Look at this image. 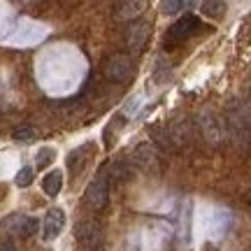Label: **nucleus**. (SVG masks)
I'll return each mask as SVG.
<instances>
[{"label":"nucleus","mask_w":251,"mask_h":251,"mask_svg":"<svg viewBox=\"0 0 251 251\" xmlns=\"http://www.w3.org/2000/svg\"><path fill=\"white\" fill-rule=\"evenodd\" d=\"M135 175V165L133 161H126V158H119L109 165L107 170V177H109V184H124L128 181L130 177Z\"/></svg>","instance_id":"9b49d317"},{"label":"nucleus","mask_w":251,"mask_h":251,"mask_svg":"<svg viewBox=\"0 0 251 251\" xmlns=\"http://www.w3.org/2000/svg\"><path fill=\"white\" fill-rule=\"evenodd\" d=\"M63 188V172L61 170H51L45 175V179H42V191H45L49 198H56L61 193Z\"/></svg>","instance_id":"ddd939ff"},{"label":"nucleus","mask_w":251,"mask_h":251,"mask_svg":"<svg viewBox=\"0 0 251 251\" xmlns=\"http://www.w3.org/2000/svg\"><path fill=\"white\" fill-rule=\"evenodd\" d=\"M0 251H17V247L12 240H5V242H0Z\"/></svg>","instance_id":"5701e85b"},{"label":"nucleus","mask_w":251,"mask_h":251,"mask_svg":"<svg viewBox=\"0 0 251 251\" xmlns=\"http://www.w3.org/2000/svg\"><path fill=\"white\" fill-rule=\"evenodd\" d=\"M149 42V26L142 24V21H135L128 26L126 30V47H128V51L130 54H140L144 47Z\"/></svg>","instance_id":"6e6552de"},{"label":"nucleus","mask_w":251,"mask_h":251,"mask_svg":"<svg viewBox=\"0 0 251 251\" xmlns=\"http://www.w3.org/2000/svg\"><path fill=\"white\" fill-rule=\"evenodd\" d=\"M12 137H14L17 142H30V140L37 137V130L30 124H24V126H19V128L12 130Z\"/></svg>","instance_id":"f3484780"},{"label":"nucleus","mask_w":251,"mask_h":251,"mask_svg":"<svg viewBox=\"0 0 251 251\" xmlns=\"http://www.w3.org/2000/svg\"><path fill=\"white\" fill-rule=\"evenodd\" d=\"M196 126H198V130H200V135H202V140H205L207 144H212V147L221 144L226 140V135H228L226 121L209 107H202L198 112Z\"/></svg>","instance_id":"f03ea898"},{"label":"nucleus","mask_w":251,"mask_h":251,"mask_svg":"<svg viewBox=\"0 0 251 251\" xmlns=\"http://www.w3.org/2000/svg\"><path fill=\"white\" fill-rule=\"evenodd\" d=\"M17 186H21V188H26V186H30V181H33V168L30 165H24L21 170L17 172Z\"/></svg>","instance_id":"412c9836"},{"label":"nucleus","mask_w":251,"mask_h":251,"mask_svg":"<svg viewBox=\"0 0 251 251\" xmlns=\"http://www.w3.org/2000/svg\"><path fill=\"white\" fill-rule=\"evenodd\" d=\"M130 161L137 170L142 172H158L161 170V156H158V149L149 142H140L133 149V156Z\"/></svg>","instance_id":"423d86ee"},{"label":"nucleus","mask_w":251,"mask_h":251,"mask_svg":"<svg viewBox=\"0 0 251 251\" xmlns=\"http://www.w3.org/2000/svg\"><path fill=\"white\" fill-rule=\"evenodd\" d=\"M165 128H168V133H170L172 142H175L177 149H179V147H186V144L191 142V126L186 124V119H172Z\"/></svg>","instance_id":"f8f14e48"},{"label":"nucleus","mask_w":251,"mask_h":251,"mask_svg":"<svg viewBox=\"0 0 251 251\" xmlns=\"http://www.w3.org/2000/svg\"><path fill=\"white\" fill-rule=\"evenodd\" d=\"M226 130L230 133L235 144L247 147L251 142V107L240 100L228 102L226 107Z\"/></svg>","instance_id":"f257e3e1"},{"label":"nucleus","mask_w":251,"mask_h":251,"mask_svg":"<svg viewBox=\"0 0 251 251\" xmlns=\"http://www.w3.org/2000/svg\"><path fill=\"white\" fill-rule=\"evenodd\" d=\"M84 156H86V147H79V149L70 151V156H68V168H70L72 172H77L81 168V163H84Z\"/></svg>","instance_id":"6ab92c4d"},{"label":"nucleus","mask_w":251,"mask_h":251,"mask_svg":"<svg viewBox=\"0 0 251 251\" xmlns=\"http://www.w3.org/2000/svg\"><path fill=\"white\" fill-rule=\"evenodd\" d=\"M109 200V177H107V170L98 172L91 184L86 186V193H84V202L91 207V209H102L107 205Z\"/></svg>","instance_id":"39448f33"},{"label":"nucleus","mask_w":251,"mask_h":251,"mask_svg":"<svg viewBox=\"0 0 251 251\" xmlns=\"http://www.w3.org/2000/svg\"><path fill=\"white\" fill-rule=\"evenodd\" d=\"M102 72H105V77H107L109 81H114V84H128L135 75L133 58L128 54L109 56L107 63H105V68H102Z\"/></svg>","instance_id":"20e7f679"},{"label":"nucleus","mask_w":251,"mask_h":251,"mask_svg":"<svg viewBox=\"0 0 251 251\" xmlns=\"http://www.w3.org/2000/svg\"><path fill=\"white\" fill-rule=\"evenodd\" d=\"M151 140H153V144H156V147H161V151L170 153V151H175V149H177L165 126H153V128H151Z\"/></svg>","instance_id":"4468645a"},{"label":"nucleus","mask_w":251,"mask_h":251,"mask_svg":"<svg viewBox=\"0 0 251 251\" xmlns=\"http://www.w3.org/2000/svg\"><path fill=\"white\" fill-rule=\"evenodd\" d=\"M24 221H26V216H21V214L7 216V219H5V221L0 224V233L14 235V237H21V228H24Z\"/></svg>","instance_id":"dca6fc26"},{"label":"nucleus","mask_w":251,"mask_h":251,"mask_svg":"<svg viewBox=\"0 0 251 251\" xmlns=\"http://www.w3.org/2000/svg\"><path fill=\"white\" fill-rule=\"evenodd\" d=\"M54 158H56V151L54 149H49V147H45V149H40V151H37L35 165L37 168H47L49 163H54Z\"/></svg>","instance_id":"aec40b11"},{"label":"nucleus","mask_w":251,"mask_h":251,"mask_svg":"<svg viewBox=\"0 0 251 251\" xmlns=\"http://www.w3.org/2000/svg\"><path fill=\"white\" fill-rule=\"evenodd\" d=\"M184 2H186V7H193V5H196L198 0H184Z\"/></svg>","instance_id":"b1692460"},{"label":"nucleus","mask_w":251,"mask_h":251,"mask_svg":"<svg viewBox=\"0 0 251 251\" xmlns=\"http://www.w3.org/2000/svg\"><path fill=\"white\" fill-rule=\"evenodd\" d=\"M161 9H163V14L175 17V14H179V12H184V9H188V7H186V2H184V0H163Z\"/></svg>","instance_id":"a211bd4d"},{"label":"nucleus","mask_w":251,"mask_h":251,"mask_svg":"<svg viewBox=\"0 0 251 251\" xmlns=\"http://www.w3.org/2000/svg\"><path fill=\"white\" fill-rule=\"evenodd\" d=\"M200 12L209 19H224L228 12V5H226V0H202Z\"/></svg>","instance_id":"2eb2a0df"},{"label":"nucleus","mask_w":251,"mask_h":251,"mask_svg":"<svg viewBox=\"0 0 251 251\" xmlns=\"http://www.w3.org/2000/svg\"><path fill=\"white\" fill-rule=\"evenodd\" d=\"M147 9V0H121L114 7V21H135Z\"/></svg>","instance_id":"1a4fd4ad"},{"label":"nucleus","mask_w":251,"mask_h":251,"mask_svg":"<svg viewBox=\"0 0 251 251\" xmlns=\"http://www.w3.org/2000/svg\"><path fill=\"white\" fill-rule=\"evenodd\" d=\"M63 226H65V214H63V209H58V207L49 209L45 216V221H42V237H45V240H56V237L61 235Z\"/></svg>","instance_id":"9d476101"},{"label":"nucleus","mask_w":251,"mask_h":251,"mask_svg":"<svg viewBox=\"0 0 251 251\" xmlns=\"http://www.w3.org/2000/svg\"><path fill=\"white\" fill-rule=\"evenodd\" d=\"M75 237H77V242L84 249H98L100 244H102V228H100L98 221L84 219L75 228Z\"/></svg>","instance_id":"0eeeda50"},{"label":"nucleus","mask_w":251,"mask_h":251,"mask_svg":"<svg viewBox=\"0 0 251 251\" xmlns=\"http://www.w3.org/2000/svg\"><path fill=\"white\" fill-rule=\"evenodd\" d=\"M37 228H40V221L33 219V216H26V221H24V228H21V237L26 240V237H33L37 233Z\"/></svg>","instance_id":"4be33fe9"},{"label":"nucleus","mask_w":251,"mask_h":251,"mask_svg":"<svg viewBox=\"0 0 251 251\" xmlns=\"http://www.w3.org/2000/svg\"><path fill=\"white\" fill-rule=\"evenodd\" d=\"M200 30V19L193 17V14H184L179 17V21H175L170 28H168V33L163 37V47L165 49H175V47L184 45L188 37H193Z\"/></svg>","instance_id":"7ed1b4c3"}]
</instances>
